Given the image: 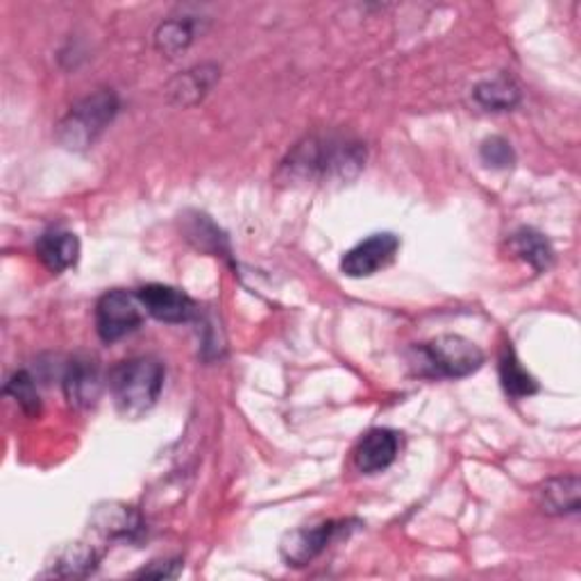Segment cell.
Masks as SVG:
<instances>
[{"mask_svg": "<svg viewBox=\"0 0 581 581\" xmlns=\"http://www.w3.org/2000/svg\"><path fill=\"white\" fill-rule=\"evenodd\" d=\"M480 154H482V162L486 166H493V169H509L516 162V152H514L511 144L502 137L486 139L482 144Z\"/></svg>", "mask_w": 581, "mask_h": 581, "instance_id": "cell-21", "label": "cell"}, {"mask_svg": "<svg viewBox=\"0 0 581 581\" xmlns=\"http://www.w3.org/2000/svg\"><path fill=\"white\" fill-rule=\"evenodd\" d=\"M64 393L73 407H91L100 393V375L94 359H73L64 375Z\"/></svg>", "mask_w": 581, "mask_h": 581, "instance_id": "cell-11", "label": "cell"}, {"mask_svg": "<svg viewBox=\"0 0 581 581\" xmlns=\"http://www.w3.org/2000/svg\"><path fill=\"white\" fill-rule=\"evenodd\" d=\"M509 248L518 259H522L524 263H530V267L539 273L547 271L554 261V250H552L549 242L541 232H536L532 227H520L518 232H514L511 239H509Z\"/></svg>", "mask_w": 581, "mask_h": 581, "instance_id": "cell-15", "label": "cell"}, {"mask_svg": "<svg viewBox=\"0 0 581 581\" xmlns=\"http://www.w3.org/2000/svg\"><path fill=\"white\" fill-rule=\"evenodd\" d=\"M366 162V148L348 137H309L282 164L286 180H353Z\"/></svg>", "mask_w": 581, "mask_h": 581, "instance_id": "cell-1", "label": "cell"}, {"mask_svg": "<svg viewBox=\"0 0 581 581\" xmlns=\"http://www.w3.org/2000/svg\"><path fill=\"white\" fill-rule=\"evenodd\" d=\"M400 250V239L391 232L373 234L350 248L341 259V271L348 277H371L386 269Z\"/></svg>", "mask_w": 581, "mask_h": 581, "instance_id": "cell-7", "label": "cell"}, {"mask_svg": "<svg viewBox=\"0 0 581 581\" xmlns=\"http://www.w3.org/2000/svg\"><path fill=\"white\" fill-rule=\"evenodd\" d=\"M474 100L489 112H507L520 102V89L511 77L499 75L474 87Z\"/></svg>", "mask_w": 581, "mask_h": 581, "instance_id": "cell-17", "label": "cell"}, {"mask_svg": "<svg viewBox=\"0 0 581 581\" xmlns=\"http://www.w3.org/2000/svg\"><path fill=\"white\" fill-rule=\"evenodd\" d=\"M5 391H8V395H12V398L18 403V407L28 416H37L41 411V400H39V393H37V386H35L30 373H25V371L14 373L10 378Z\"/></svg>", "mask_w": 581, "mask_h": 581, "instance_id": "cell-20", "label": "cell"}, {"mask_svg": "<svg viewBox=\"0 0 581 581\" xmlns=\"http://www.w3.org/2000/svg\"><path fill=\"white\" fill-rule=\"evenodd\" d=\"M37 257L50 273H64L81 257V242L66 230L44 232L37 242Z\"/></svg>", "mask_w": 581, "mask_h": 581, "instance_id": "cell-10", "label": "cell"}, {"mask_svg": "<svg viewBox=\"0 0 581 581\" xmlns=\"http://www.w3.org/2000/svg\"><path fill=\"white\" fill-rule=\"evenodd\" d=\"M182 570V561L173 559V561H152L148 568H141L137 572V577H150V579H173L177 577Z\"/></svg>", "mask_w": 581, "mask_h": 581, "instance_id": "cell-22", "label": "cell"}, {"mask_svg": "<svg viewBox=\"0 0 581 581\" xmlns=\"http://www.w3.org/2000/svg\"><path fill=\"white\" fill-rule=\"evenodd\" d=\"M219 77L217 66H196L184 71L177 75L175 81L169 85V96L175 104H182V108H189V104H196L202 100V96L214 87Z\"/></svg>", "mask_w": 581, "mask_h": 581, "instance_id": "cell-13", "label": "cell"}, {"mask_svg": "<svg viewBox=\"0 0 581 581\" xmlns=\"http://www.w3.org/2000/svg\"><path fill=\"white\" fill-rule=\"evenodd\" d=\"M400 453V438L393 430L375 428L355 447V466L363 474H378L386 470Z\"/></svg>", "mask_w": 581, "mask_h": 581, "instance_id": "cell-9", "label": "cell"}, {"mask_svg": "<svg viewBox=\"0 0 581 581\" xmlns=\"http://www.w3.org/2000/svg\"><path fill=\"white\" fill-rule=\"evenodd\" d=\"M350 520H325L321 524L300 527V530L284 536L280 552L288 566H307L330 547L343 532L350 530Z\"/></svg>", "mask_w": 581, "mask_h": 581, "instance_id": "cell-6", "label": "cell"}, {"mask_svg": "<svg viewBox=\"0 0 581 581\" xmlns=\"http://www.w3.org/2000/svg\"><path fill=\"white\" fill-rule=\"evenodd\" d=\"M194 41V28L189 21L184 18H173L160 25V30L154 35V44L160 48L164 55L173 58L180 50L187 48Z\"/></svg>", "mask_w": 581, "mask_h": 581, "instance_id": "cell-19", "label": "cell"}, {"mask_svg": "<svg viewBox=\"0 0 581 581\" xmlns=\"http://www.w3.org/2000/svg\"><path fill=\"white\" fill-rule=\"evenodd\" d=\"M418 371L428 378L459 380L478 373L484 363L480 346L459 334H443L418 346Z\"/></svg>", "mask_w": 581, "mask_h": 581, "instance_id": "cell-3", "label": "cell"}, {"mask_svg": "<svg viewBox=\"0 0 581 581\" xmlns=\"http://www.w3.org/2000/svg\"><path fill=\"white\" fill-rule=\"evenodd\" d=\"M499 380L502 386H505V393L516 400L530 398V395L539 393V382L527 373V368L520 363L511 343H507L499 355Z\"/></svg>", "mask_w": 581, "mask_h": 581, "instance_id": "cell-16", "label": "cell"}, {"mask_svg": "<svg viewBox=\"0 0 581 581\" xmlns=\"http://www.w3.org/2000/svg\"><path fill=\"white\" fill-rule=\"evenodd\" d=\"M100 561V552L89 545V543H73L69 547H64L58 559L55 566H52V574L58 577H85L89 572L96 570Z\"/></svg>", "mask_w": 581, "mask_h": 581, "instance_id": "cell-18", "label": "cell"}, {"mask_svg": "<svg viewBox=\"0 0 581 581\" xmlns=\"http://www.w3.org/2000/svg\"><path fill=\"white\" fill-rule=\"evenodd\" d=\"M119 112V98L114 91L102 89L81 102L58 125V139L69 150H87L102 135Z\"/></svg>", "mask_w": 581, "mask_h": 581, "instance_id": "cell-4", "label": "cell"}, {"mask_svg": "<svg viewBox=\"0 0 581 581\" xmlns=\"http://www.w3.org/2000/svg\"><path fill=\"white\" fill-rule=\"evenodd\" d=\"M141 302L127 290L114 288L96 305V330L104 343H116L141 327Z\"/></svg>", "mask_w": 581, "mask_h": 581, "instance_id": "cell-5", "label": "cell"}, {"mask_svg": "<svg viewBox=\"0 0 581 581\" xmlns=\"http://www.w3.org/2000/svg\"><path fill=\"white\" fill-rule=\"evenodd\" d=\"M579 493L581 484L577 474H566V478H552L547 480L539 493V507L547 516H572L579 514Z\"/></svg>", "mask_w": 581, "mask_h": 581, "instance_id": "cell-12", "label": "cell"}, {"mask_svg": "<svg viewBox=\"0 0 581 581\" xmlns=\"http://www.w3.org/2000/svg\"><path fill=\"white\" fill-rule=\"evenodd\" d=\"M164 366L152 357L121 361L110 373V391L116 409L125 418H139L150 411L164 388Z\"/></svg>", "mask_w": 581, "mask_h": 581, "instance_id": "cell-2", "label": "cell"}, {"mask_svg": "<svg viewBox=\"0 0 581 581\" xmlns=\"http://www.w3.org/2000/svg\"><path fill=\"white\" fill-rule=\"evenodd\" d=\"M96 532H100L104 539H127L132 541L141 532V518L132 507L123 505H110L96 511L94 516Z\"/></svg>", "mask_w": 581, "mask_h": 581, "instance_id": "cell-14", "label": "cell"}, {"mask_svg": "<svg viewBox=\"0 0 581 581\" xmlns=\"http://www.w3.org/2000/svg\"><path fill=\"white\" fill-rule=\"evenodd\" d=\"M141 307L162 323H189L196 316V302L180 288L164 284H148L137 290Z\"/></svg>", "mask_w": 581, "mask_h": 581, "instance_id": "cell-8", "label": "cell"}]
</instances>
